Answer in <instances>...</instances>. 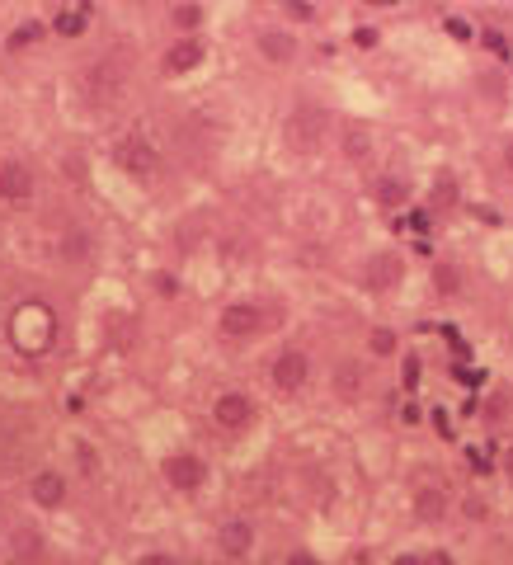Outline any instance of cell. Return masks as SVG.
<instances>
[{"label":"cell","mask_w":513,"mask_h":565,"mask_svg":"<svg viewBox=\"0 0 513 565\" xmlns=\"http://www.w3.org/2000/svg\"><path fill=\"white\" fill-rule=\"evenodd\" d=\"M249 415H254V405H249L245 396H235V391L217 396V424L221 429H245Z\"/></svg>","instance_id":"obj_5"},{"label":"cell","mask_w":513,"mask_h":565,"mask_svg":"<svg viewBox=\"0 0 513 565\" xmlns=\"http://www.w3.org/2000/svg\"><path fill=\"white\" fill-rule=\"evenodd\" d=\"M15 556H43V551H38V537H33V533L19 537L15 533Z\"/></svg>","instance_id":"obj_14"},{"label":"cell","mask_w":513,"mask_h":565,"mask_svg":"<svg viewBox=\"0 0 513 565\" xmlns=\"http://www.w3.org/2000/svg\"><path fill=\"white\" fill-rule=\"evenodd\" d=\"M509 462H513V457H509Z\"/></svg>","instance_id":"obj_17"},{"label":"cell","mask_w":513,"mask_h":565,"mask_svg":"<svg viewBox=\"0 0 513 565\" xmlns=\"http://www.w3.org/2000/svg\"><path fill=\"white\" fill-rule=\"evenodd\" d=\"M123 66L118 62H99L90 71V76H85V85H90V99H99V104H109V99H118V94H123Z\"/></svg>","instance_id":"obj_3"},{"label":"cell","mask_w":513,"mask_h":565,"mask_svg":"<svg viewBox=\"0 0 513 565\" xmlns=\"http://www.w3.org/2000/svg\"><path fill=\"white\" fill-rule=\"evenodd\" d=\"M273 382H278L283 391H297L301 382H306V353H283L278 363H273Z\"/></svg>","instance_id":"obj_6"},{"label":"cell","mask_w":513,"mask_h":565,"mask_svg":"<svg viewBox=\"0 0 513 565\" xmlns=\"http://www.w3.org/2000/svg\"><path fill=\"white\" fill-rule=\"evenodd\" d=\"M29 198H33V170L29 165H19V160L0 165V203H29Z\"/></svg>","instance_id":"obj_2"},{"label":"cell","mask_w":513,"mask_h":565,"mask_svg":"<svg viewBox=\"0 0 513 565\" xmlns=\"http://www.w3.org/2000/svg\"><path fill=\"white\" fill-rule=\"evenodd\" d=\"M391 344H396V339H391V335H387V330H382V335H372V349H377V353H387V349Z\"/></svg>","instance_id":"obj_15"},{"label":"cell","mask_w":513,"mask_h":565,"mask_svg":"<svg viewBox=\"0 0 513 565\" xmlns=\"http://www.w3.org/2000/svg\"><path fill=\"white\" fill-rule=\"evenodd\" d=\"M62 495H66V481L57 476V471H38V476H33V500H38V504L57 509V504H62Z\"/></svg>","instance_id":"obj_7"},{"label":"cell","mask_w":513,"mask_h":565,"mask_svg":"<svg viewBox=\"0 0 513 565\" xmlns=\"http://www.w3.org/2000/svg\"><path fill=\"white\" fill-rule=\"evenodd\" d=\"M249 542H254V537H249V528L240 523V518L221 528V551H226L231 561H240V556H245V551H249Z\"/></svg>","instance_id":"obj_8"},{"label":"cell","mask_w":513,"mask_h":565,"mask_svg":"<svg viewBox=\"0 0 513 565\" xmlns=\"http://www.w3.org/2000/svg\"><path fill=\"white\" fill-rule=\"evenodd\" d=\"M165 481H170L174 490H198L202 481H207V467H202L198 457H188V453L165 457Z\"/></svg>","instance_id":"obj_4"},{"label":"cell","mask_w":513,"mask_h":565,"mask_svg":"<svg viewBox=\"0 0 513 565\" xmlns=\"http://www.w3.org/2000/svg\"><path fill=\"white\" fill-rule=\"evenodd\" d=\"M198 19H202V15H198V5H179V10H174V29H184V33H188V29H198Z\"/></svg>","instance_id":"obj_13"},{"label":"cell","mask_w":513,"mask_h":565,"mask_svg":"<svg viewBox=\"0 0 513 565\" xmlns=\"http://www.w3.org/2000/svg\"><path fill=\"white\" fill-rule=\"evenodd\" d=\"M396 273H401V264H396V259H372V268H368L372 287H387V278H396Z\"/></svg>","instance_id":"obj_11"},{"label":"cell","mask_w":513,"mask_h":565,"mask_svg":"<svg viewBox=\"0 0 513 565\" xmlns=\"http://www.w3.org/2000/svg\"><path fill=\"white\" fill-rule=\"evenodd\" d=\"M198 57H202L198 43H179L165 52V71H188V66H198Z\"/></svg>","instance_id":"obj_10"},{"label":"cell","mask_w":513,"mask_h":565,"mask_svg":"<svg viewBox=\"0 0 513 565\" xmlns=\"http://www.w3.org/2000/svg\"><path fill=\"white\" fill-rule=\"evenodd\" d=\"M254 325H259V311H254V306H231V311L221 316V330H226V335H254Z\"/></svg>","instance_id":"obj_9"},{"label":"cell","mask_w":513,"mask_h":565,"mask_svg":"<svg viewBox=\"0 0 513 565\" xmlns=\"http://www.w3.org/2000/svg\"><path fill=\"white\" fill-rule=\"evenodd\" d=\"M118 165L132 174H156L160 170V151L151 146V137H141V132H132V137L118 146Z\"/></svg>","instance_id":"obj_1"},{"label":"cell","mask_w":513,"mask_h":565,"mask_svg":"<svg viewBox=\"0 0 513 565\" xmlns=\"http://www.w3.org/2000/svg\"><path fill=\"white\" fill-rule=\"evenodd\" d=\"M264 52L273 57V62H287V57H292V43L278 38V33H264Z\"/></svg>","instance_id":"obj_12"},{"label":"cell","mask_w":513,"mask_h":565,"mask_svg":"<svg viewBox=\"0 0 513 565\" xmlns=\"http://www.w3.org/2000/svg\"><path fill=\"white\" fill-rule=\"evenodd\" d=\"M62 33H71V38H76V33H80V15H66V19H62Z\"/></svg>","instance_id":"obj_16"}]
</instances>
